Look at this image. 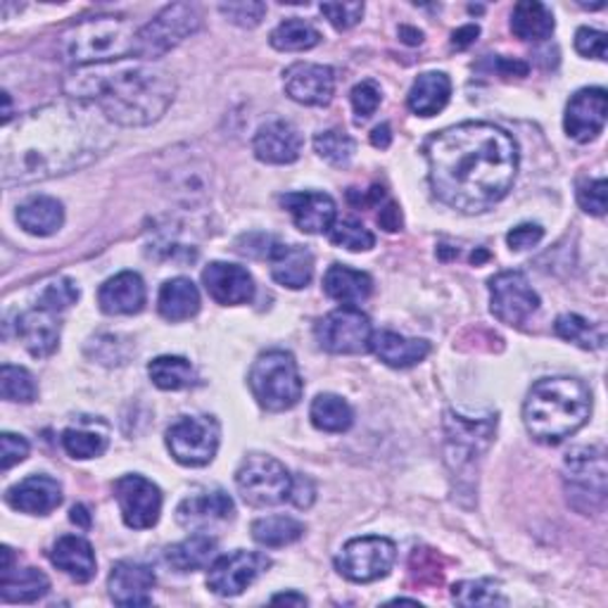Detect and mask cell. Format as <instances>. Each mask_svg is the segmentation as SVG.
<instances>
[{
    "label": "cell",
    "instance_id": "obj_4",
    "mask_svg": "<svg viewBox=\"0 0 608 608\" xmlns=\"http://www.w3.org/2000/svg\"><path fill=\"white\" fill-rule=\"evenodd\" d=\"M592 411V395L582 381L559 375L542 379L528 392L523 423L528 433L545 444H559L576 435Z\"/></svg>",
    "mask_w": 608,
    "mask_h": 608
},
{
    "label": "cell",
    "instance_id": "obj_61",
    "mask_svg": "<svg viewBox=\"0 0 608 608\" xmlns=\"http://www.w3.org/2000/svg\"><path fill=\"white\" fill-rule=\"evenodd\" d=\"M400 36H402V39H404L406 43H411V46L423 41V33L416 31V29H409V27H402V29H400Z\"/></svg>",
    "mask_w": 608,
    "mask_h": 608
},
{
    "label": "cell",
    "instance_id": "obj_43",
    "mask_svg": "<svg viewBox=\"0 0 608 608\" xmlns=\"http://www.w3.org/2000/svg\"><path fill=\"white\" fill-rule=\"evenodd\" d=\"M0 395L6 402L31 404L39 395V388H36L33 375L27 369L3 364V369H0Z\"/></svg>",
    "mask_w": 608,
    "mask_h": 608
},
{
    "label": "cell",
    "instance_id": "obj_10",
    "mask_svg": "<svg viewBox=\"0 0 608 608\" xmlns=\"http://www.w3.org/2000/svg\"><path fill=\"white\" fill-rule=\"evenodd\" d=\"M398 561V547L388 538H356L350 540L343 551L335 557V568L340 576L352 582H375L385 578Z\"/></svg>",
    "mask_w": 608,
    "mask_h": 608
},
{
    "label": "cell",
    "instance_id": "obj_53",
    "mask_svg": "<svg viewBox=\"0 0 608 608\" xmlns=\"http://www.w3.org/2000/svg\"><path fill=\"white\" fill-rule=\"evenodd\" d=\"M576 50L585 58H595V60H606V33L599 29H589L582 27L576 33Z\"/></svg>",
    "mask_w": 608,
    "mask_h": 608
},
{
    "label": "cell",
    "instance_id": "obj_15",
    "mask_svg": "<svg viewBox=\"0 0 608 608\" xmlns=\"http://www.w3.org/2000/svg\"><path fill=\"white\" fill-rule=\"evenodd\" d=\"M269 566L272 561L266 553L238 549L234 553H228V557H219L209 566L207 587L217 597H238Z\"/></svg>",
    "mask_w": 608,
    "mask_h": 608
},
{
    "label": "cell",
    "instance_id": "obj_39",
    "mask_svg": "<svg viewBox=\"0 0 608 608\" xmlns=\"http://www.w3.org/2000/svg\"><path fill=\"white\" fill-rule=\"evenodd\" d=\"M304 535V523L293 516H269L253 523V538L262 547H285L297 542Z\"/></svg>",
    "mask_w": 608,
    "mask_h": 608
},
{
    "label": "cell",
    "instance_id": "obj_2",
    "mask_svg": "<svg viewBox=\"0 0 608 608\" xmlns=\"http://www.w3.org/2000/svg\"><path fill=\"white\" fill-rule=\"evenodd\" d=\"M425 157L438 200L463 214H480L504 200L518 171L513 138L486 121H463L435 134Z\"/></svg>",
    "mask_w": 608,
    "mask_h": 608
},
{
    "label": "cell",
    "instance_id": "obj_36",
    "mask_svg": "<svg viewBox=\"0 0 608 608\" xmlns=\"http://www.w3.org/2000/svg\"><path fill=\"white\" fill-rule=\"evenodd\" d=\"M50 580L36 568L8 570L0 582V597L6 604H33L48 595Z\"/></svg>",
    "mask_w": 608,
    "mask_h": 608
},
{
    "label": "cell",
    "instance_id": "obj_22",
    "mask_svg": "<svg viewBox=\"0 0 608 608\" xmlns=\"http://www.w3.org/2000/svg\"><path fill=\"white\" fill-rule=\"evenodd\" d=\"M6 502L14 511L46 516L62 504V488L56 478L29 475L6 492Z\"/></svg>",
    "mask_w": 608,
    "mask_h": 608
},
{
    "label": "cell",
    "instance_id": "obj_18",
    "mask_svg": "<svg viewBox=\"0 0 608 608\" xmlns=\"http://www.w3.org/2000/svg\"><path fill=\"white\" fill-rule=\"evenodd\" d=\"M253 150L259 163L291 165L302 153V134L295 124L285 119H272L259 127L253 140Z\"/></svg>",
    "mask_w": 608,
    "mask_h": 608
},
{
    "label": "cell",
    "instance_id": "obj_44",
    "mask_svg": "<svg viewBox=\"0 0 608 608\" xmlns=\"http://www.w3.org/2000/svg\"><path fill=\"white\" fill-rule=\"evenodd\" d=\"M314 150L333 167H347L356 153V143L340 129L321 131L314 138Z\"/></svg>",
    "mask_w": 608,
    "mask_h": 608
},
{
    "label": "cell",
    "instance_id": "obj_42",
    "mask_svg": "<svg viewBox=\"0 0 608 608\" xmlns=\"http://www.w3.org/2000/svg\"><path fill=\"white\" fill-rule=\"evenodd\" d=\"M107 433L96 431V428L88 425H77V428H67L62 433V447L65 452L71 459H96L102 457L107 450Z\"/></svg>",
    "mask_w": 608,
    "mask_h": 608
},
{
    "label": "cell",
    "instance_id": "obj_13",
    "mask_svg": "<svg viewBox=\"0 0 608 608\" xmlns=\"http://www.w3.org/2000/svg\"><path fill=\"white\" fill-rule=\"evenodd\" d=\"M490 310L507 326H523L540 310V297L521 272H502L490 281Z\"/></svg>",
    "mask_w": 608,
    "mask_h": 608
},
{
    "label": "cell",
    "instance_id": "obj_1",
    "mask_svg": "<svg viewBox=\"0 0 608 608\" xmlns=\"http://www.w3.org/2000/svg\"><path fill=\"white\" fill-rule=\"evenodd\" d=\"M112 148L107 119L98 107L60 100L39 107L3 136V184H33L94 165Z\"/></svg>",
    "mask_w": 608,
    "mask_h": 608
},
{
    "label": "cell",
    "instance_id": "obj_60",
    "mask_svg": "<svg viewBox=\"0 0 608 608\" xmlns=\"http://www.w3.org/2000/svg\"><path fill=\"white\" fill-rule=\"evenodd\" d=\"M272 604H295V606H307V597H302L297 592H283L272 599Z\"/></svg>",
    "mask_w": 608,
    "mask_h": 608
},
{
    "label": "cell",
    "instance_id": "obj_14",
    "mask_svg": "<svg viewBox=\"0 0 608 608\" xmlns=\"http://www.w3.org/2000/svg\"><path fill=\"white\" fill-rule=\"evenodd\" d=\"M115 499L124 523L134 530L153 528L163 513V492L153 480L136 473L121 475L115 482Z\"/></svg>",
    "mask_w": 608,
    "mask_h": 608
},
{
    "label": "cell",
    "instance_id": "obj_29",
    "mask_svg": "<svg viewBox=\"0 0 608 608\" xmlns=\"http://www.w3.org/2000/svg\"><path fill=\"white\" fill-rule=\"evenodd\" d=\"M371 350L379 360L392 369H409L421 364L428 354H431V345L419 337H404L400 333L383 331L375 333L371 340Z\"/></svg>",
    "mask_w": 608,
    "mask_h": 608
},
{
    "label": "cell",
    "instance_id": "obj_6",
    "mask_svg": "<svg viewBox=\"0 0 608 608\" xmlns=\"http://www.w3.org/2000/svg\"><path fill=\"white\" fill-rule=\"evenodd\" d=\"M247 383L257 404L266 411L293 409L302 400L304 392L295 356L283 350L259 354L253 369H249Z\"/></svg>",
    "mask_w": 608,
    "mask_h": 608
},
{
    "label": "cell",
    "instance_id": "obj_9",
    "mask_svg": "<svg viewBox=\"0 0 608 608\" xmlns=\"http://www.w3.org/2000/svg\"><path fill=\"white\" fill-rule=\"evenodd\" d=\"M203 17L195 6L174 3L159 12L150 24L138 31L136 58L155 62L157 58L167 56L171 48L184 43L186 39L200 29Z\"/></svg>",
    "mask_w": 608,
    "mask_h": 608
},
{
    "label": "cell",
    "instance_id": "obj_20",
    "mask_svg": "<svg viewBox=\"0 0 608 608\" xmlns=\"http://www.w3.org/2000/svg\"><path fill=\"white\" fill-rule=\"evenodd\" d=\"M281 205L293 214V222L304 234H328L335 224V203L326 193H288L281 198Z\"/></svg>",
    "mask_w": 608,
    "mask_h": 608
},
{
    "label": "cell",
    "instance_id": "obj_46",
    "mask_svg": "<svg viewBox=\"0 0 608 608\" xmlns=\"http://www.w3.org/2000/svg\"><path fill=\"white\" fill-rule=\"evenodd\" d=\"M328 236H331L333 245L345 247V249H350V253H366V249H371L375 245V236L371 234V231L354 219L335 222L328 231Z\"/></svg>",
    "mask_w": 608,
    "mask_h": 608
},
{
    "label": "cell",
    "instance_id": "obj_55",
    "mask_svg": "<svg viewBox=\"0 0 608 608\" xmlns=\"http://www.w3.org/2000/svg\"><path fill=\"white\" fill-rule=\"evenodd\" d=\"M314 497H316V490H314V482L310 478H304V475L293 478L288 499L297 509H310L314 504Z\"/></svg>",
    "mask_w": 608,
    "mask_h": 608
},
{
    "label": "cell",
    "instance_id": "obj_25",
    "mask_svg": "<svg viewBox=\"0 0 608 608\" xmlns=\"http://www.w3.org/2000/svg\"><path fill=\"white\" fill-rule=\"evenodd\" d=\"M17 337L33 356H50L60 345V321L52 312L33 307L17 318Z\"/></svg>",
    "mask_w": 608,
    "mask_h": 608
},
{
    "label": "cell",
    "instance_id": "obj_30",
    "mask_svg": "<svg viewBox=\"0 0 608 608\" xmlns=\"http://www.w3.org/2000/svg\"><path fill=\"white\" fill-rule=\"evenodd\" d=\"M452 96V81L444 71H425L421 75L406 96L409 110L419 117H435L442 112Z\"/></svg>",
    "mask_w": 608,
    "mask_h": 608
},
{
    "label": "cell",
    "instance_id": "obj_23",
    "mask_svg": "<svg viewBox=\"0 0 608 608\" xmlns=\"http://www.w3.org/2000/svg\"><path fill=\"white\" fill-rule=\"evenodd\" d=\"M146 283L136 272H121L107 278L98 291V304L110 316H131L138 314L146 304Z\"/></svg>",
    "mask_w": 608,
    "mask_h": 608
},
{
    "label": "cell",
    "instance_id": "obj_45",
    "mask_svg": "<svg viewBox=\"0 0 608 608\" xmlns=\"http://www.w3.org/2000/svg\"><path fill=\"white\" fill-rule=\"evenodd\" d=\"M452 599L461 606H507L494 580H463L452 587Z\"/></svg>",
    "mask_w": 608,
    "mask_h": 608
},
{
    "label": "cell",
    "instance_id": "obj_50",
    "mask_svg": "<svg viewBox=\"0 0 608 608\" xmlns=\"http://www.w3.org/2000/svg\"><path fill=\"white\" fill-rule=\"evenodd\" d=\"M350 100H352V107H354V115L360 119H369L375 110H379L383 94H381V88L375 81H362V84H356L352 88Z\"/></svg>",
    "mask_w": 608,
    "mask_h": 608
},
{
    "label": "cell",
    "instance_id": "obj_8",
    "mask_svg": "<svg viewBox=\"0 0 608 608\" xmlns=\"http://www.w3.org/2000/svg\"><path fill=\"white\" fill-rule=\"evenodd\" d=\"M236 486L249 507H276L291 494L293 475L269 454H247L236 471Z\"/></svg>",
    "mask_w": 608,
    "mask_h": 608
},
{
    "label": "cell",
    "instance_id": "obj_62",
    "mask_svg": "<svg viewBox=\"0 0 608 608\" xmlns=\"http://www.w3.org/2000/svg\"><path fill=\"white\" fill-rule=\"evenodd\" d=\"M390 604H411V606H419V599H392Z\"/></svg>",
    "mask_w": 608,
    "mask_h": 608
},
{
    "label": "cell",
    "instance_id": "obj_48",
    "mask_svg": "<svg viewBox=\"0 0 608 608\" xmlns=\"http://www.w3.org/2000/svg\"><path fill=\"white\" fill-rule=\"evenodd\" d=\"M608 200V184L606 178H589V182L578 186V203L587 214L604 217Z\"/></svg>",
    "mask_w": 608,
    "mask_h": 608
},
{
    "label": "cell",
    "instance_id": "obj_16",
    "mask_svg": "<svg viewBox=\"0 0 608 608\" xmlns=\"http://www.w3.org/2000/svg\"><path fill=\"white\" fill-rule=\"evenodd\" d=\"M606 115L608 96L604 88H582L568 100L563 119L566 134L578 143L595 140L606 127Z\"/></svg>",
    "mask_w": 608,
    "mask_h": 608
},
{
    "label": "cell",
    "instance_id": "obj_32",
    "mask_svg": "<svg viewBox=\"0 0 608 608\" xmlns=\"http://www.w3.org/2000/svg\"><path fill=\"white\" fill-rule=\"evenodd\" d=\"M17 222L31 236H52L58 234L65 224V207L56 198L48 195H39L17 207Z\"/></svg>",
    "mask_w": 608,
    "mask_h": 608
},
{
    "label": "cell",
    "instance_id": "obj_34",
    "mask_svg": "<svg viewBox=\"0 0 608 608\" xmlns=\"http://www.w3.org/2000/svg\"><path fill=\"white\" fill-rule=\"evenodd\" d=\"M553 29H557V22H553L551 10L538 0H523L511 12V31L521 41H547Z\"/></svg>",
    "mask_w": 608,
    "mask_h": 608
},
{
    "label": "cell",
    "instance_id": "obj_21",
    "mask_svg": "<svg viewBox=\"0 0 608 608\" xmlns=\"http://www.w3.org/2000/svg\"><path fill=\"white\" fill-rule=\"evenodd\" d=\"M110 597L117 606H148L153 604V587H155V573L153 568L138 561H119L115 563L110 580Z\"/></svg>",
    "mask_w": 608,
    "mask_h": 608
},
{
    "label": "cell",
    "instance_id": "obj_19",
    "mask_svg": "<svg viewBox=\"0 0 608 608\" xmlns=\"http://www.w3.org/2000/svg\"><path fill=\"white\" fill-rule=\"evenodd\" d=\"M203 283L209 297L226 307H236L255 297V281L247 269L238 264L212 262L203 272Z\"/></svg>",
    "mask_w": 608,
    "mask_h": 608
},
{
    "label": "cell",
    "instance_id": "obj_51",
    "mask_svg": "<svg viewBox=\"0 0 608 608\" xmlns=\"http://www.w3.org/2000/svg\"><path fill=\"white\" fill-rule=\"evenodd\" d=\"M321 12H324L326 20L340 29H352L354 24H360L364 17V3H324L321 6Z\"/></svg>",
    "mask_w": 608,
    "mask_h": 608
},
{
    "label": "cell",
    "instance_id": "obj_37",
    "mask_svg": "<svg viewBox=\"0 0 608 608\" xmlns=\"http://www.w3.org/2000/svg\"><path fill=\"white\" fill-rule=\"evenodd\" d=\"M310 419L312 423L324 433H345L354 423V411L352 406L337 395H331V392H324L312 402L310 409Z\"/></svg>",
    "mask_w": 608,
    "mask_h": 608
},
{
    "label": "cell",
    "instance_id": "obj_49",
    "mask_svg": "<svg viewBox=\"0 0 608 608\" xmlns=\"http://www.w3.org/2000/svg\"><path fill=\"white\" fill-rule=\"evenodd\" d=\"M219 12L226 17L228 22H234L243 29H255L266 14L264 3H253V0H243V3H224L219 6Z\"/></svg>",
    "mask_w": 608,
    "mask_h": 608
},
{
    "label": "cell",
    "instance_id": "obj_12",
    "mask_svg": "<svg viewBox=\"0 0 608 608\" xmlns=\"http://www.w3.org/2000/svg\"><path fill=\"white\" fill-rule=\"evenodd\" d=\"M316 340L331 354H364L371 350L373 328L362 310L343 304L318 321Z\"/></svg>",
    "mask_w": 608,
    "mask_h": 608
},
{
    "label": "cell",
    "instance_id": "obj_31",
    "mask_svg": "<svg viewBox=\"0 0 608 608\" xmlns=\"http://www.w3.org/2000/svg\"><path fill=\"white\" fill-rule=\"evenodd\" d=\"M157 310L163 314V318L171 321V324H178V321L193 318L200 312V291L190 278H171L167 281L163 288H159L157 297Z\"/></svg>",
    "mask_w": 608,
    "mask_h": 608
},
{
    "label": "cell",
    "instance_id": "obj_47",
    "mask_svg": "<svg viewBox=\"0 0 608 608\" xmlns=\"http://www.w3.org/2000/svg\"><path fill=\"white\" fill-rule=\"evenodd\" d=\"M79 300V288L75 281L69 278H52L43 285V291L39 293V302H36V307L48 310L52 314H60L67 307H71Z\"/></svg>",
    "mask_w": 608,
    "mask_h": 608
},
{
    "label": "cell",
    "instance_id": "obj_40",
    "mask_svg": "<svg viewBox=\"0 0 608 608\" xmlns=\"http://www.w3.org/2000/svg\"><path fill=\"white\" fill-rule=\"evenodd\" d=\"M553 331H557V335L563 337L566 343H573L582 350H601L606 343L604 328L578 314H561L557 318V324H553Z\"/></svg>",
    "mask_w": 608,
    "mask_h": 608
},
{
    "label": "cell",
    "instance_id": "obj_56",
    "mask_svg": "<svg viewBox=\"0 0 608 608\" xmlns=\"http://www.w3.org/2000/svg\"><path fill=\"white\" fill-rule=\"evenodd\" d=\"M379 224L390 231V234H395V231L402 228V214H400V207L395 203H388L381 214H379Z\"/></svg>",
    "mask_w": 608,
    "mask_h": 608
},
{
    "label": "cell",
    "instance_id": "obj_3",
    "mask_svg": "<svg viewBox=\"0 0 608 608\" xmlns=\"http://www.w3.org/2000/svg\"><path fill=\"white\" fill-rule=\"evenodd\" d=\"M65 91L75 100L98 107L107 121L119 127H148L169 110L176 84L159 65L127 58L75 69L65 81Z\"/></svg>",
    "mask_w": 608,
    "mask_h": 608
},
{
    "label": "cell",
    "instance_id": "obj_17",
    "mask_svg": "<svg viewBox=\"0 0 608 608\" xmlns=\"http://www.w3.org/2000/svg\"><path fill=\"white\" fill-rule=\"evenodd\" d=\"M285 94L307 107H324L335 94V71L326 65L297 62L283 77Z\"/></svg>",
    "mask_w": 608,
    "mask_h": 608
},
{
    "label": "cell",
    "instance_id": "obj_24",
    "mask_svg": "<svg viewBox=\"0 0 608 608\" xmlns=\"http://www.w3.org/2000/svg\"><path fill=\"white\" fill-rule=\"evenodd\" d=\"M497 428V416L486 419V421H469L461 416L447 414V435H450V459L457 457V467H463L469 463L473 457L480 452H486V447L490 444L492 435Z\"/></svg>",
    "mask_w": 608,
    "mask_h": 608
},
{
    "label": "cell",
    "instance_id": "obj_52",
    "mask_svg": "<svg viewBox=\"0 0 608 608\" xmlns=\"http://www.w3.org/2000/svg\"><path fill=\"white\" fill-rule=\"evenodd\" d=\"M29 457V442L22 435L3 433L0 435V463L3 471H10L17 463H22Z\"/></svg>",
    "mask_w": 608,
    "mask_h": 608
},
{
    "label": "cell",
    "instance_id": "obj_11",
    "mask_svg": "<svg viewBox=\"0 0 608 608\" xmlns=\"http://www.w3.org/2000/svg\"><path fill=\"white\" fill-rule=\"evenodd\" d=\"M219 435V423L214 416H182L167 431V447L178 463L200 469L217 457Z\"/></svg>",
    "mask_w": 608,
    "mask_h": 608
},
{
    "label": "cell",
    "instance_id": "obj_38",
    "mask_svg": "<svg viewBox=\"0 0 608 608\" xmlns=\"http://www.w3.org/2000/svg\"><path fill=\"white\" fill-rule=\"evenodd\" d=\"M148 373L159 390H186L198 383V373L184 356H157L148 364Z\"/></svg>",
    "mask_w": 608,
    "mask_h": 608
},
{
    "label": "cell",
    "instance_id": "obj_33",
    "mask_svg": "<svg viewBox=\"0 0 608 608\" xmlns=\"http://www.w3.org/2000/svg\"><path fill=\"white\" fill-rule=\"evenodd\" d=\"M217 549H219V542L214 540L212 535L195 532L184 542L171 545L165 553V559L176 573H193V570L209 566L212 559L217 557Z\"/></svg>",
    "mask_w": 608,
    "mask_h": 608
},
{
    "label": "cell",
    "instance_id": "obj_57",
    "mask_svg": "<svg viewBox=\"0 0 608 608\" xmlns=\"http://www.w3.org/2000/svg\"><path fill=\"white\" fill-rule=\"evenodd\" d=\"M480 36V29L475 24H467V27H461L454 31L452 36V46L457 50H463V48H469L471 43H475V39Z\"/></svg>",
    "mask_w": 608,
    "mask_h": 608
},
{
    "label": "cell",
    "instance_id": "obj_28",
    "mask_svg": "<svg viewBox=\"0 0 608 608\" xmlns=\"http://www.w3.org/2000/svg\"><path fill=\"white\" fill-rule=\"evenodd\" d=\"M50 561L77 582H88L96 576V551L79 535H65L52 545Z\"/></svg>",
    "mask_w": 608,
    "mask_h": 608
},
{
    "label": "cell",
    "instance_id": "obj_27",
    "mask_svg": "<svg viewBox=\"0 0 608 608\" xmlns=\"http://www.w3.org/2000/svg\"><path fill=\"white\" fill-rule=\"evenodd\" d=\"M266 259L272 262L274 281L291 291H300L304 285H310L314 276V257L307 247L274 243Z\"/></svg>",
    "mask_w": 608,
    "mask_h": 608
},
{
    "label": "cell",
    "instance_id": "obj_58",
    "mask_svg": "<svg viewBox=\"0 0 608 608\" xmlns=\"http://www.w3.org/2000/svg\"><path fill=\"white\" fill-rule=\"evenodd\" d=\"M390 140H392V134H390V124H381V127H375L373 134H371V143L375 148H381L385 150L390 146Z\"/></svg>",
    "mask_w": 608,
    "mask_h": 608
},
{
    "label": "cell",
    "instance_id": "obj_26",
    "mask_svg": "<svg viewBox=\"0 0 608 608\" xmlns=\"http://www.w3.org/2000/svg\"><path fill=\"white\" fill-rule=\"evenodd\" d=\"M234 513H236L234 499L224 490H212L184 499L176 509V521L184 528H203L209 523L226 521V518H234Z\"/></svg>",
    "mask_w": 608,
    "mask_h": 608
},
{
    "label": "cell",
    "instance_id": "obj_5",
    "mask_svg": "<svg viewBox=\"0 0 608 608\" xmlns=\"http://www.w3.org/2000/svg\"><path fill=\"white\" fill-rule=\"evenodd\" d=\"M136 46L138 31L129 20L115 14L88 17L60 36V56L77 69L136 58Z\"/></svg>",
    "mask_w": 608,
    "mask_h": 608
},
{
    "label": "cell",
    "instance_id": "obj_59",
    "mask_svg": "<svg viewBox=\"0 0 608 608\" xmlns=\"http://www.w3.org/2000/svg\"><path fill=\"white\" fill-rule=\"evenodd\" d=\"M71 523H77V526H81L84 530H88V528H91V516H88V511H86V507H75V509H71Z\"/></svg>",
    "mask_w": 608,
    "mask_h": 608
},
{
    "label": "cell",
    "instance_id": "obj_35",
    "mask_svg": "<svg viewBox=\"0 0 608 608\" xmlns=\"http://www.w3.org/2000/svg\"><path fill=\"white\" fill-rule=\"evenodd\" d=\"M324 291L331 300L343 304L364 302L373 291V278L364 272L350 269L343 264H333L324 276Z\"/></svg>",
    "mask_w": 608,
    "mask_h": 608
},
{
    "label": "cell",
    "instance_id": "obj_54",
    "mask_svg": "<svg viewBox=\"0 0 608 608\" xmlns=\"http://www.w3.org/2000/svg\"><path fill=\"white\" fill-rule=\"evenodd\" d=\"M545 238V228L538 224H521L516 226L513 231H509L507 243L516 253H521V249H530L538 245Z\"/></svg>",
    "mask_w": 608,
    "mask_h": 608
},
{
    "label": "cell",
    "instance_id": "obj_7",
    "mask_svg": "<svg viewBox=\"0 0 608 608\" xmlns=\"http://www.w3.org/2000/svg\"><path fill=\"white\" fill-rule=\"evenodd\" d=\"M568 502L580 513H599L606 504V452L604 447H578L566 459Z\"/></svg>",
    "mask_w": 608,
    "mask_h": 608
},
{
    "label": "cell",
    "instance_id": "obj_41",
    "mask_svg": "<svg viewBox=\"0 0 608 608\" xmlns=\"http://www.w3.org/2000/svg\"><path fill=\"white\" fill-rule=\"evenodd\" d=\"M269 41L281 52H302L318 46L321 33L304 20H285L272 31Z\"/></svg>",
    "mask_w": 608,
    "mask_h": 608
}]
</instances>
